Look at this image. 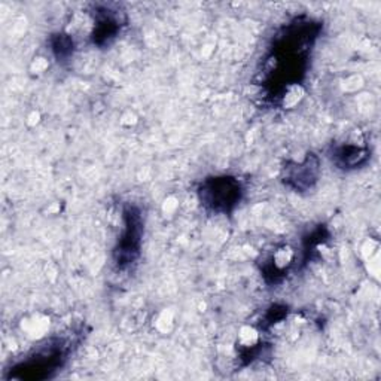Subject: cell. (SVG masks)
<instances>
[{"mask_svg":"<svg viewBox=\"0 0 381 381\" xmlns=\"http://www.w3.org/2000/svg\"><path fill=\"white\" fill-rule=\"evenodd\" d=\"M238 193H240V188L238 186L228 190V193H225V194L219 193L216 181H214L213 183H209L207 188L205 189V195H206L207 202L213 209H218V210H226L231 205H234L238 198Z\"/></svg>","mask_w":381,"mask_h":381,"instance_id":"6da1fadb","label":"cell"}]
</instances>
